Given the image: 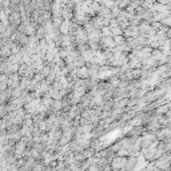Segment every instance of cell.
Instances as JSON below:
<instances>
[{"mask_svg": "<svg viewBox=\"0 0 171 171\" xmlns=\"http://www.w3.org/2000/svg\"><path fill=\"white\" fill-rule=\"evenodd\" d=\"M60 29H62L63 34H67V32H68V22L62 23V26H60Z\"/></svg>", "mask_w": 171, "mask_h": 171, "instance_id": "1", "label": "cell"}]
</instances>
